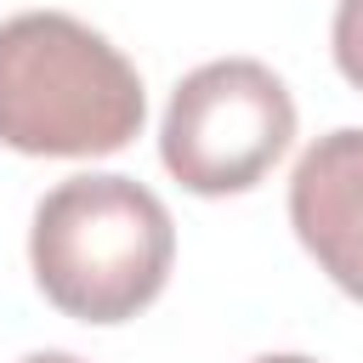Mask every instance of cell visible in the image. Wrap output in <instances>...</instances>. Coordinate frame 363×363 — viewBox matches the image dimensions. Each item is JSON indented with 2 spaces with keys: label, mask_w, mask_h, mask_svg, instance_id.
<instances>
[{
  "label": "cell",
  "mask_w": 363,
  "mask_h": 363,
  "mask_svg": "<svg viewBox=\"0 0 363 363\" xmlns=\"http://www.w3.org/2000/svg\"><path fill=\"white\" fill-rule=\"evenodd\" d=\"M136 62L68 11L0 23V147L28 159H102L142 136Z\"/></svg>",
  "instance_id": "1"
},
{
  "label": "cell",
  "mask_w": 363,
  "mask_h": 363,
  "mask_svg": "<svg viewBox=\"0 0 363 363\" xmlns=\"http://www.w3.org/2000/svg\"><path fill=\"white\" fill-rule=\"evenodd\" d=\"M176 261V221L153 187L113 170L57 182L28 221L40 295L74 323H130L147 312Z\"/></svg>",
  "instance_id": "2"
},
{
  "label": "cell",
  "mask_w": 363,
  "mask_h": 363,
  "mask_svg": "<svg viewBox=\"0 0 363 363\" xmlns=\"http://www.w3.org/2000/svg\"><path fill=\"white\" fill-rule=\"evenodd\" d=\"M295 142V96L255 57H216L176 79L159 119L164 170L199 193L227 199L267 182V170Z\"/></svg>",
  "instance_id": "3"
},
{
  "label": "cell",
  "mask_w": 363,
  "mask_h": 363,
  "mask_svg": "<svg viewBox=\"0 0 363 363\" xmlns=\"http://www.w3.org/2000/svg\"><path fill=\"white\" fill-rule=\"evenodd\" d=\"M289 227L318 272L363 306V125H340L295 159Z\"/></svg>",
  "instance_id": "4"
},
{
  "label": "cell",
  "mask_w": 363,
  "mask_h": 363,
  "mask_svg": "<svg viewBox=\"0 0 363 363\" xmlns=\"http://www.w3.org/2000/svg\"><path fill=\"white\" fill-rule=\"evenodd\" d=\"M329 51L335 68L352 91H363V0H335V23H329Z\"/></svg>",
  "instance_id": "5"
},
{
  "label": "cell",
  "mask_w": 363,
  "mask_h": 363,
  "mask_svg": "<svg viewBox=\"0 0 363 363\" xmlns=\"http://www.w3.org/2000/svg\"><path fill=\"white\" fill-rule=\"evenodd\" d=\"M17 363H85V357H74V352H28Z\"/></svg>",
  "instance_id": "6"
},
{
  "label": "cell",
  "mask_w": 363,
  "mask_h": 363,
  "mask_svg": "<svg viewBox=\"0 0 363 363\" xmlns=\"http://www.w3.org/2000/svg\"><path fill=\"white\" fill-rule=\"evenodd\" d=\"M255 363H318V357H301V352H267V357H255Z\"/></svg>",
  "instance_id": "7"
}]
</instances>
